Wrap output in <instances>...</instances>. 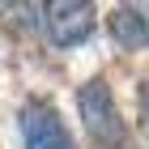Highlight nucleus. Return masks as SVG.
Segmentation results:
<instances>
[{
  "instance_id": "f257e3e1",
  "label": "nucleus",
  "mask_w": 149,
  "mask_h": 149,
  "mask_svg": "<svg viewBox=\"0 0 149 149\" xmlns=\"http://www.w3.org/2000/svg\"><path fill=\"white\" fill-rule=\"evenodd\" d=\"M77 111H81L85 132H90L102 149H124L128 145V128H124V119H119V111H115L111 85H107L102 77L85 81L77 90Z\"/></svg>"
},
{
  "instance_id": "f03ea898",
  "label": "nucleus",
  "mask_w": 149,
  "mask_h": 149,
  "mask_svg": "<svg viewBox=\"0 0 149 149\" xmlns=\"http://www.w3.org/2000/svg\"><path fill=\"white\" fill-rule=\"evenodd\" d=\"M43 26H47V38L56 47H77L90 38L94 30V4H81V0H51L43 4Z\"/></svg>"
},
{
  "instance_id": "7ed1b4c3",
  "label": "nucleus",
  "mask_w": 149,
  "mask_h": 149,
  "mask_svg": "<svg viewBox=\"0 0 149 149\" xmlns=\"http://www.w3.org/2000/svg\"><path fill=\"white\" fill-rule=\"evenodd\" d=\"M22 136H26V149H77L56 107H43V102H30L22 111Z\"/></svg>"
},
{
  "instance_id": "20e7f679",
  "label": "nucleus",
  "mask_w": 149,
  "mask_h": 149,
  "mask_svg": "<svg viewBox=\"0 0 149 149\" xmlns=\"http://www.w3.org/2000/svg\"><path fill=\"white\" fill-rule=\"evenodd\" d=\"M111 38L124 47V51H141V47L149 43V34H145V17H141L136 4H119V9L111 13Z\"/></svg>"
},
{
  "instance_id": "39448f33",
  "label": "nucleus",
  "mask_w": 149,
  "mask_h": 149,
  "mask_svg": "<svg viewBox=\"0 0 149 149\" xmlns=\"http://www.w3.org/2000/svg\"><path fill=\"white\" fill-rule=\"evenodd\" d=\"M141 124H145V132H149V81L141 85Z\"/></svg>"
},
{
  "instance_id": "423d86ee",
  "label": "nucleus",
  "mask_w": 149,
  "mask_h": 149,
  "mask_svg": "<svg viewBox=\"0 0 149 149\" xmlns=\"http://www.w3.org/2000/svg\"><path fill=\"white\" fill-rule=\"evenodd\" d=\"M141 17H145V34H149V9H141Z\"/></svg>"
}]
</instances>
